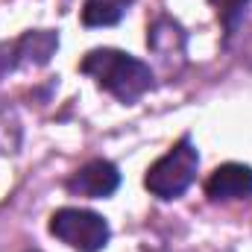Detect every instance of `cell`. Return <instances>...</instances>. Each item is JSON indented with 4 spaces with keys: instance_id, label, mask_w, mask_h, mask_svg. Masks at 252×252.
<instances>
[{
    "instance_id": "1",
    "label": "cell",
    "mask_w": 252,
    "mask_h": 252,
    "mask_svg": "<svg viewBox=\"0 0 252 252\" xmlns=\"http://www.w3.org/2000/svg\"><path fill=\"white\" fill-rule=\"evenodd\" d=\"M79 67L82 73L94 76V82L106 88L112 97H118L121 103H135L153 88V70L144 62L132 59L129 53L112 50V47L91 50Z\"/></svg>"
},
{
    "instance_id": "2",
    "label": "cell",
    "mask_w": 252,
    "mask_h": 252,
    "mask_svg": "<svg viewBox=\"0 0 252 252\" xmlns=\"http://www.w3.org/2000/svg\"><path fill=\"white\" fill-rule=\"evenodd\" d=\"M196 167H199V153L196 147L190 144V138H182L167 156H161L150 170H147V179L144 185L153 196L158 199H176L182 196L188 185L196 176Z\"/></svg>"
},
{
    "instance_id": "3",
    "label": "cell",
    "mask_w": 252,
    "mask_h": 252,
    "mask_svg": "<svg viewBox=\"0 0 252 252\" xmlns=\"http://www.w3.org/2000/svg\"><path fill=\"white\" fill-rule=\"evenodd\" d=\"M50 232L79 252H100L109 244V223L85 208H59L50 217Z\"/></svg>"
},
{
    "instance_id": "4",
    "label": "cell",
    "mask_w": 252,
    "mask_h": 252,
    "mask_svg": "<svg viewBox=\"0 0 252 252\" xmlns=\"http://www.w3.org/2000/svg\"><path fill=\"white\" fill-rule=\"evenodd\" d=\"M205 193L214 202H232V199H247L252 196V167L247 164H220L208 182H205Z\"/></svg>"
},
{
    "instance_id": "5",
    "label": "cell",
    "mask_w": 252,
    "mask_h": 252,
    "mask_svg": "<svg viewBox=\"0 0 252 252\" xmlns=\"http://www.w3.org/2000/svg\"><path fill=\"white\" fill-rule=\"evenodd\" d=\"M121 185V173L112 161H103V158H94L88 161L85 167H79L73 173V179L67 182L70 193H79V196H109L115 193Z\"/></svg>"
},
{
    "instance_id": "6",
    "label": "cell",
    "mask_w": 252,
    "mask_h": 252,
    "mask_svg": "<svg viewBox=\"0 0 252 252\" xmlns=\"http://www.w3.org/2000/svg\"><path fill=\"white\" fill-rule=\"evenodd\" d=\"M56 44H59V38L53 35V32H47V30H41V32H27L18 44H15V62H24V64H44L50 59V53L56 50Z\"/></svg>"
},
{
    "instance_id": "7",
    "label": "cell",
    "mask_w": 252,
    "mask_h": 252,
    "mask_svg": "<svg viewBox=\"0 0 252 252\" xmlns=\"http://www.w3.org/2000/svg\"><path fill=\"white\" fill-rule=\"evenodd\" d=\"M129 0H85L82 24L85 27H112L124 18Z\"/></svg>"
},
{
    "instance_id": "8",
    "label": "cell",
    "mask_w": 252,
    "mask_h": 252,
    "mask_svg": "<svg viewBox=\"0 0 252 252\" xmlns=\"http://www.w3.org/2000/svg\"><path fill=\"white\" fill-rule=\"evenodd\" d=\"M214 9H217V18L226 24V30L232 32L235 27H238V21H241V15H244V6L250 3V0H208Z\"/></svg>"
}]
</instances>
